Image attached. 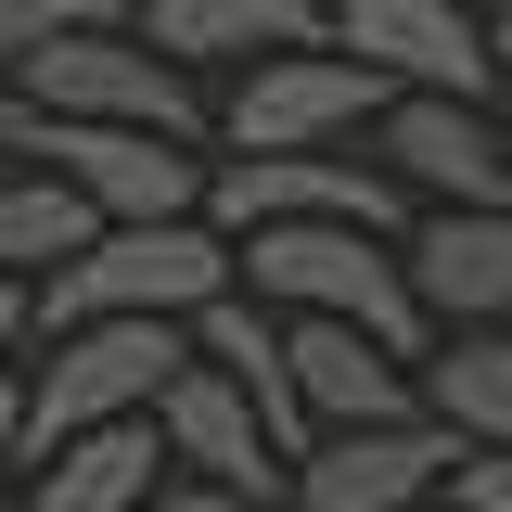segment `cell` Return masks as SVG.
Listing matches in <instances>:
<instances>
[{"mask_svg":"<svg viewBox=\"0 0 512 512\" xmlns=\"http://www.w3.org/2000/svg\"><path fill=\"white\" fill-rule=\"evenodd\" d=\"M231 282V231L180 205V218H90L52 269H26V320H192Z\"/></svg>","mask_w":512,"mask_h":512,"instance_id":"1","label":"cell"},{"mask_svg":"<svg viewBox=\"0 0 512 512\" xmlns=\"http://www.w3.org/2000/svg\"><path fill=\"white\" fill-rule=\"evenodd\" d=\"M231 282L269 295V308L359 320V333L397 346V359H423V346H436V320H423V295H410L397 231H359V218H256V231H231Z\"/></svg>","mask_w":512,"mask_h":512,"instance_id":"2","label":"cell"},{"mask_svg":"<svg viewBox=\"0 0 512 512\" xmlns=\"http://www.w3.org/2000/svg\"><path fill=\"white\" fill-rule=\"evenodd\" d=\"M192 359V320H52L26 333L13 359V410H26V448L77 436V423H128L154 410V384Z\"/></svg>","mask_w":512,"mask_h":512,"instance_id":"3","label":"cell"},{"mask_svg":"<svg viewBox=\"0 0 512 512\" xmlns=\"http://www.w3.org/2000/svg\"><path fill=\"white\" fill-rule=\"evenodd\" d=\"M13 90H26L39 116H128V128H180V141H205V128H218L205 77H192V64H167L141 26H128V13L39 39V52L13 64Z\"/></svg>","mask_w":512,"mask_h":512,"instance_id":"4","label":"cell"},{"mask_svg":"<svg viewBox=\"0 0 512 512\" xmlns=\"http://www.w3.org/2000/svg\"><path fill=\"white\" fill-rule=\"evenodd\" d=\"M218 128L205 141H231V154H295V141H359L384 116V77L346 39H282V52H244L231 64V90H205Z\"/></svg>","mask_w":512,"mask_h":512,"instance_id":"5","label":"cell"},{"mask_svg":"<svg viewBox=\"0 0 512 512\" xmlns=\"http://www.w3.org/2000/svg\"><path fill=\"white\" fill-rule=\"evenodd\" d=\"M205 218L256 231V218H359V231H410V192L384 180L359 141H295V154H205Z\"/></svg>","mask_w":512,"mask_h":512,"instance_id":"6","label":"cell"},{"mask_svg":"<svg viewBox=\"0 0 512 512\" xmlns=\"http://www.w3.org/2000/svg\"><path fill=\"white\" fill-rule=\"evenodd\" d=\"M26 154H39L90 218H180V205H205V154H218V141L128 128V116H39Z\"/></svg>","mask_w":512,"mask_h":512,"instance_id":"7","label":"cell"},{"mask_svg":"<svg viewBox=\"0 0 512 512\" xmlns=\"http://www.w3.org/2000/svg\"><path fill=\"white\" fill-rule=\"evenodd\" d=\"M448 423L436 410H384V423H320L282 461V500L295 512H436L448 487Z\"/></svg>","mask_w":512,"mask_h":512,"instance_id":"8","label":"cell"},{"mask_svg":"<svg viewBox=\"0 0 512 512\" xmlns=\"http://www.w3.org/2000/svg\"><path fill=\"white\" fill-rule=\"evenodd\" d=\"M372 141V167L410 205H500L512 192V141L487 128V103H461V90H384V116L359 128Z\"/></svg>","mask_w":512,"mask_h":512,"instance_id":"9","label":"cell"},{"mask_svg":"<svg viewBox=\"0 0 512 512\" xmlns=\"http://www.w3.org/2000/svg\"><path fill=\"white\" fill-rule=\"evenodd\" d=\"M320 39H346L384 90H461V103L500 90L474 0H320Z\"/></svg>","mask_w":512,"mask_h":512,"instance_id":"10","label":"cell"},{"mask_svg":"<svg viewBox=\"0 0 512 512\" xmlns=\"http://www.w3.org/2000/svg\"><path fill=\"white\" fill-rule=\"evenodd\" d=\"M397 256H410V295H423L436 333L512 320V192L500 205H423V218L397 231Z\"/></svg>","mask_w":512,"mask_h":512,"instance_id":"11","label":"cell"},{"mask_svg":"<svg viewBox=\"0 0 512 512\" xmlns=\"http://www.w3.org/2000/svg\"><path fill=\"white\" fill-rule=\"evenodd\" d=\"M154 474H167V436L128 410V423H77V436L26 448L13 487H0V512H141Z\"/></svg>","mask_w":512,"mask_h":512,"instance_id":"12","label":"cell"},{"mask_svg":"<svg viewBox=\"0 0 512 512\" xmlns=\"http://www.w3.org/2000/svg\"><path fill=\"white\" fill-rule=\"evenodd\" d=\"M154 436H167V461L180 474H231V487H282V448H269V423H256V397L218 359H180V372L154 384V410H141Z\"/></svg>","mask_w":512,"mask_h":512,"instance_id":"13","label":"cell"},{"mask_svg":"<svg viewBox=\"0 0 512 512\" xmlns=\"http://www.w3.org/2000/svg\"><path fill=\"white\" fill-rule=\"evenodd\" d=\"M282 359H295V397H308V436H320V423H384V410H423L410 359H397V346H372L359 320L282 308Z\"/></svg>","mask_w":512,"mask_h":512,"instance_id":"14","label":"cell"},{"mask_svg":"<svg viewBox=\"0 0 512 512\" xmlns=\"http://www.w3.org/2000/svg\"><path fill=\"white\" fill-rule=\"evenodd\" d=\"M128 26L154 39L167 64H244V52H282V39H320V0H128Z\"/></svg>","mask_w":512,"mask_h":512,"instance_id":"15","label":"cell"},{"mask_svg":"<svg viewBox=\"0 0 512 512\" xmlns=\"http://www.w3.org/2000/svg\"><path fill=\"white\" fill-rule=\"evenodd\" d=\"M410 384H423V410H436L448 436L512 448V320H461V333H436V346L410 359Z\"/></svg>","mask_w":512,"mask_h":512,"instance_id":"16","label":"cell"},{"mask_svg":"<svg viewBox=\"0 0 512 512\" xmlns=\"http://www.w3.org/2000/svg\"><path fill=\"white\" fill-rule=\"evenodd\" d=\"M77 231H90V205H77L39 154H26V167H0V269H52Z\"/></svg>","mask_w":512,"mask_h":512,"instance_id":"17","label":"cell"},{"mask_svg":"<svg viewBox=\"0 0 512 512\" xmlns=\"http://www.w3.org/2000/svg\"><path fill=\"white\" fill-rule=\"evenodd\" d=\"M103 13H128V0H0V77L39 52V39H64V26H103Z\"/></svg>","mask_w":512,"mask_h":512,"instance_id":"18","label":"cell"},{"mask_svg":"<svg viewBox=\"0 0 512 512\" xmlns=\"http://www.w3.org/2000/svg\"><path fill=\"white\" fill-rule=\"evenodd\" d=\"M141 512H295V500H282V487H231V474H180V461H167Z\"/></svg>","mask_w":512,"mask_h":512,"instance_id":"19","label":"cell"},{"mask_svg":"<svg viewBox=\"0 0 512 512\" xmlns=\"http://www.w3.org/2000/svg\"><path fill=\"white\" fill-rule=\"evenodd\" d=\"M436 512H512V448H448V487H436Z\"/></svg>","mask_w":512,"mask_h":512,"instance_id":"20","label":"cell"},{"mask_svg":"<svg viewBox=\"0 0 512 512\" xmlns=\"http://www.w3.org/2000/svg\"><path fill=\"white\" fill-rule=\"evenodd\" d=\"M26 333H39V320H26V269H0V384H13V359H26Z\"/></svg>","mask_w":512,"mask_h":512,"instance_id":"21","label":"cell"},{"mask_svg":"<svg viewBox=\"0 0 512 512\" xmlns=\"http://www.w3.org/2000/svg\"><path fill=\"white\" fill-rule=\"evenodd\" d=\"M26 128H39V103H26V90L0 77V167H26Z\"/></svg>","mask_w":512,"mask_h":512,"instance_id":"22","label":"cell"},{"mask_svg":"<svg viewBox=\"0 0 512 512\" xmlns=\"http://www.w3.org/2000/svg\"><path fill=\"white\" fill-rule=\"evenodd\" d=\"M487 64H500V90H512V0H487Z\"/></svg>","mask_w":512,"mask_h":512,"instance_id":"23","label":"cell"}]
</instances>
